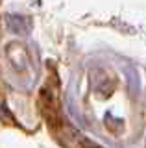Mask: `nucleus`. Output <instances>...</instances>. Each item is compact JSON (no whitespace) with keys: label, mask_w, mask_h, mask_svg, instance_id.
<instances>
[{"label":"nucleus","mask_w":146,"mask_h":148,"mask_svg":"<svg viewBox=\"0 0 146 148\" xmlns=\"http://www.w3.org/2000/svg\"><path fill=\"white\" fill-rule=\"evenodd\" d=\"M39 108L43 113L44 120L54 132H59L63 126V119H61V108H59V100L57 95L54 92L50 87H43L39 96Z\"/></svg>","instance_id":"f257e3e1"}]
</instances>
